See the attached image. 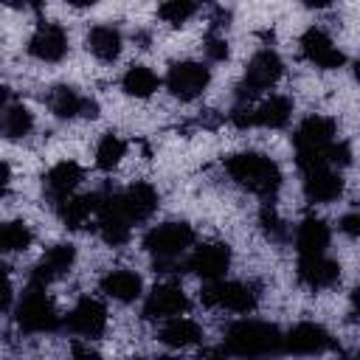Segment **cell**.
Segmentation results:
<instances>
[{
    "instance_id": "cell-1",
    "label": "cell",
    "mask_w": 360,
    "mask_h": 360,
    "mask_svg": "<svg viewBox=\"0 0 360 360\" xmlns=\"http://www.w3.org/2000/svg\"><path fill=\"white\" fill-rule=\"evenodd\" d=\"M225 172L236 186H242L245 191L262 200H273L276 191L281 188V169L267 155L259 152H239L225 158Z\"/></svg>"
},
{
    "instance_id": "cell-2",
    "label": "cell",
    "mask_w": 360,
    "mask_h": 360,
    "mask_svg": "<svg viewBox=\"0 0 360 360\" xmlns=\"http://www.w3.org/2000/svg\"><path fill=\"white\" fill-rule=\"evenodd\" d=\"M281 332L273 323L264 321H236L225 332V352L239 357H256V354H276L281 352Z\"/></svg>"
},
{
    "instance_id": "cell-3",
    "label": "cell",
    "mask_w": 360,
    "mask_h": 360,
    "mask_svg": "<svg viewBox=\"0 0 360 360\" xmlns=\"http://www.w3.org/2000/svg\"><path fill=\"white\" fill-rule=\"evenodd\" d=\"M200 301L205 307H217V309H231V312H253L259 304V287L256 284H245V281H222V278H211L202 292Z\"/></svg>"
},
{
    "instance_id": "cell-4",
    "label": "cell",
    "mask_w": 360,
    "mask_h": 360,
    "mask_svg": "<svg viewBox=\"0 0 360 360\" xmlns=\"http://www.w3.org/2000/svg\"><path fill=\"white\" fill-rule=\"evenodd\" d=\"M281 73H284V62H281V56H278L276 51L264 48V51L253 53V59H250L248 68H245V79H242L239 87H236V101H250V98H256L262 90L273 87V84L281 79Z\"/></svg>"
},
{
    "instance_id": "cell-5",
    "label": "cell",
    "mask_w": 360,
    "mask_h": 360,
    "mask_svg": "<svg viewBox=\"0 0 360 360\" xmlns=\"http://www.w3.org/2000/svg\"><path fill=\"white\" fill-rule=\"evenodd\" d=\"M59 312L45 295V287L28 284L20 307H17V326L22 332H53L59 329Z\"/></svg>"
},
{
    "instance_id": "cell-6",
    "label": "cell",
    "mask_w": 360,
    "mask_h": 360,
    "mask_svg": "<svg viewBox=\"0 0 360 360\" xmlns=\"http://www.w3.org/2000/svg\"><path fill=\"white\" fill-rule=\"evenodd\" d=\"M194 245V228L188 222H163L143 236V248L152 256H183Z\"/></svg>"
},
{
    "instance_id": "cell-7",
    "label": "cell",
    "mask_w": 360,
    "mask_h": 360,
    "mask_svg": "<svg viewBox=\"0 0 360 360\" xmlns=\"http://www.w3.org/2000/svg\"><path fill=\"white\" fill-rule=\"evenodd\" d=\"M211 73L202 62H174L166 73V87L180 101H194L208 87Z\"/></svg>"
},
{
    "instance_id": "cell-8",
    "label": "cell",
    "mask_w": 360,
    "mask_h": 360,
    "mask_svg": "<svg viewBox=\"0 0 360 360\" xmlns=\"http://www.w3.org/2000/svg\"><path fill=\"white\" fill-rule=\"evenodd\" d=\"M65 326H68V332H73V335H79V338H84V340L101 338L104 329H107V309H104L101 301L84 295V298L68 312Z\"/></svg>"
},
{
    "instance_id": "cell-9",
    "label": "cell",
    "mask_w": 360,
    "mask_h": 360,
    "mask_svg": "<svg viewBox=\"0 0 360 360\" xmlns=\"http://www.w3.org/2000/svg\"><path fill=\"white\" fill-rule=\"evenodd\" d=\"M188 309V295L177 284H158L143 301V321H166Z\"/></svg>"
},
{
    "instance_id": "cell-10",
    "label": "cell",
    "mask_w": 360,
    "mask_h": 360,
    "mask_svg": "<svg viewBox=\"0 0 360 360\" xmlns=\"http://www.w3.org/2000/svg\"><path fill=\"white\" fill-rule=\"evenodd\" d=\"M231 267V248L225 242H205L200 245L188 262H186V270L197 273L200 278L211 281V278H222L225 270Z\"/></svg>"
},
{
    "instance_id": "cell-11",
    "label": "cell",
    "mask_w": 360,
    "mask_h": 360,
    "mask_svg": "<svg viewBox=\"0 0 360 360\" xmlns=\"http://www.w3.org/2000/svg\"><path fill=\"white\" fill-rule=\"evenodd\" d=\"M332 335L321 326V323H298L292 326L284 338H281V349L284 352H292V354H321L326 349H332Z\"/></svg>"
},
{
    "instance_id": "cell-12",
    "label": "cell",
    "mask_w": 360,
    "mask_h": 360,
    "mask_svg": "<svg viewBox=\"0 0 360 360\" xmlns=\"http://www.w3.org/2000/svg\"><path fill=\"white\" fill-rule=\"evenodd\" d=\"M76 262V248L73 245H53L42 253V259L34 264V273H31V284H39V287H48L51 281L68 276V270L73 267Z\"/></svg>"
},
{
    "instance_id": "cell-13",
    "label": "cell",
    "mask_w": 360,
    "mask_h": 360,
    "mask_svg": "<svg viewBox=\"0 0 360 360\" xmlns=\"http://www.w3.org/2000/svg\"><path fill=\"white\" fill-rule=\"evenodd\" d=\"M28 53L39 62H59L68 53V34L56 22H39L28 39Z\"/></svg>"
},
{
    "instance_id": "cell-14",
    "label": "cell",
    "mask_w": 360,
    "mask_h": 360,
    "mask_svg": "<svg viewBox=\"0 0 360 360\" xmlns=\"http://www.w3.org/2000/svg\"><path fill=\"white\" fill-rule=\"evenodd\" d=\"M301 53L304 59H309L312 65L323 68V70H335L346 62V56L332 45L329 34L321 31V28H307L304 37H301Z\"/></svg>"
},
{
    "instance_id": "cell-15",
    "label": "cell",
    "mask_w": 360,
    "mask_h": 360,
    "mask_svg": "<svg viewBox=\"0 0 360 360\" xmlns=\"http://www.w3.org/2000/svg\"><path fill=\"white\" fill-rule=\"evenodd\" d=\"M82 177H84V169H82L79 163H73V160L56 163V166L42 177V191H45L48 202L59 205L65 197L73 194V188L82 183Z\"/></svg>"
},
{
    "instance_id": "cell-16",
    "label": "cell",
    "mask_w": 360,
    "mask_h": 360,
    "mask_svg": "<svg viewBox=\"0 0 360 360\" xmlns=\"http://www.w3.org/2000/svg\"><path fill=\"white\" fill-rule=\"evenodd\" d=\"M340 278V267L338 262L326 259L323 253H315V256H301L298 259V281L309 290H326V287H335Z\"/></svg>"
},
{
    "instance_id": "cell-17",
    "label": "cell",
    "mask_w": 360,
    "mask_h": 360,
    "mask_svg": "<svg viewBox=\"0 0 360 360\" xmlns=\"http://www.w3.org/2000/svg\"><path fill=\"white\" fill-rule=\"evenodd\" d=\"M304 194L309 202H332L343 194V177L332 166L304 172Z\"/></svg>"
},
{
    "instance_id": "cell-18",
    "label": "cell",
    "mask_w": 360,
    "mask_h": 360,
    "mask_svg": "<svg viewBox=\"0 0 360 360\" xmlns=\"http://www.w3.org/2000/svg\"><path fill=\"white\" fill-rule=\"evenodd\" d=\"M118 202L129 222H146L158 208V191L149 183H132L129 188L118 191Z\"/></svg>"
},
{
    "instance_id": "cell-19",
    "label": "cell",
    "mask_w": 360,
    "mask_h": 360,
    "mask_svg": "<svg viewBox=\"0 0 360 360\" xmlns=\"http://www.w3.org/2000/svg\"><path fill=\"white\" fill-rule=\"evenodd\" d=\"M335 141V121L326 115H309L301 121V127L292 135L295 152H307V149H323L326 143Z\"/></svg>"
},
{
    "instance_id": "cell-20",
    "label": "cell",
    "mask_w": 360,
    "mask_h": 360,
    "mask_svg": "<svg viewBox=\"0 0 360 360\" xmlns=\"http://www.w3.org/2000/svg\"><path fill=\"white\" fill-rule=\"evenodd\" d=\"M329 225L318 217H307L298 231H295V248H298V256H315V253H323L329 248Z\"/></svg>"
},
{
    "instance_id": "cell-21",
    "label": "cell",
    "mask_w": 360,
    "mask_h": 360,
    "mask_svg": "<svg viewBox=\"0 0 360 360\" xmlns=\"http://www.w3.org/2000/svg\"><path fill=\"white\" fill-rule=\"evenodd\" d=\"M141 290H143L141 276L132 273V270H124V267L110 270V273L101 278V292L110 295V298H115V301H121V304L135 301V298L141 295Z\"/></svg>"
},
{
    "instance_id": "cell-22",
    "label": "cell",
    "mask_w": 360,
    "mask_h": 360,
    "mask_svg": "<svg viewBox=\"0 0 360 360\" xmlns=\"http://www.w3.org/2000/svg\"><path fill=\"white\" fill-rule=\"evenodd\" d=\"M160 343L172 346V349H186V346H194L202 340V329L191 321V318H166V323L160 326Z\"/></svg>"
},
{
    "instance_id": "cell-23",
    "label": "cell",
    "mask_w": 360,
    "mask_h": 360,
    "mask_svg": "<svg viewBox=\"0 0 360 360\" xmlns=\"http://www.w3.org/2000/svg\"><path fill=\"white\" fill-rule=\"evenodd\" d=\"M56 214L65 228L79 231V228H84L90 214H96V194H70L56 205Z\"/></svg>"
},
{
    "instance_id": "cell-24",
    "label": "cell",
    "mask_w": 360,
    "mask_h": 360,
    "mask_svg": "<svg viewBox=\"0 0 360 360\" xmlns=\"http://www.w3.org/2000/svg\"><path fill=\"white\" fill-rule=\"evenodd\" d=\"M121 45H124V39L115 25H96L87 34V51L101 62H115L121 53Z\"/></svg>"
},
{
    "instance_id": "cell-25",
    "label": "cell",
    "mask_w": 360,
    "mask_h": 360,
    "mask_svg": "<svg viewBox=\"0 0 360 360\" xmlns=\"http://www.w3.org/2000/svg\"><path fill=\"white\" fill-rule=\"evenodd\" d=\"M34 129V112L22 104H6L0 110V138L20 141Z\"/></svg>"
},
{
    "instance_id": "cell-26",
    "label": "cell",
    "mask_w": 360,
    "mask_h": 360,
    "mask_svg": "<svg viewBox=\"0 0 360 360\" xmlns=\"http://www.w3.org/2000/svg\"><path fill=\"white\" fill-rule=\"evenodd\" d=\"M292 115V101L287 96H270L267 101H262L259 107H253V121L256 127H270V129H281L287 127Z\"/></svg>"
},
{
    "instance_id": "cell-27",
    "label": "cell",
    "mask_w": 360,
    "mask_h": 360,
    "mask_svg": "<svg viewBox=\"0 0 360 360\" xmlns=\"http://www.w3.org/2000/svg\"><path fill=\"white\" fill-rule=\"evenodd\" d=\"M82 101H84V96H79V93H76L73 87H68V84H56V87H51L48 96H45L48 110H51L56 118H62V121L79 118V115H82Z\"/></svg>"
},
{
    "instance_id": "cell-28",
    "label": "cell",
    "mask_w": 360,
    "mask_h": 360,
    "mask_svg": "<svg viewBox=\"0 0 360 360\" xmlns=\"http://www.w3.org/2000/svg\"><path fill=\"white\" fill-rule=\"evenodd\" d=\"M158 84H160V79H158L146 65H132V68L124 73V79H121L124 93H127V96H135V98H149V96L158 90Z\"/></svg>"
},
{
    "instance_id": "cell-29",
    "label": "cell",
    "mask_w": 360,
    "mask_h": 360,
    "mask_svg": "<svg viewBox=\"0 0 360 360\" xmlns=\"http://www.w3.org/2000/svg\"><path fill=\"white\" fill-rule=\"evenodd\" d=\"M31 242H34V233L22 219H11L0 225V253H20Z\"/></svg>"
},
{
    "instance_id": "cell-30",
    "label": "cell",
    "mask_w": 360,
    "mask_h": 360,
    "mask_svg": "<svg viewBox=\"0 0 360 360\" xmlns=\"http://www.w3.org/2000/svg\"><path fill=\"white\" fill-rule=\"evenodd\" d=\"M124 152H127L124 138L115 135V132H107V135H101V141H98V149H96V166H98L101 172H110V169H115V166L121 163Z\"/></svg>"
},
{
    "instance_id": "cell-31",
    "label": "cell",
    "mask_w": 360,
    "mask_h": 360,
    "mask_svg": "<svg viewBox=\"0 0 360 360\" xmlns=\"http://www.w3.org/2000/svg\"><path fill=\"white\" fill-rule=\"evenodd\" d=\"M259 225H262V233H264L270 242H276V245H284V242L290 239V228H287L284 219L276 214V208L270 205V200H264V205H262V211H259Z\"/></svg>"
},
{
    "instance_id": "cell-32",
    "label": "cell",
    "mask_w": 360,
    "mask_h": 360,
    "mask_svg": "<svg viewBox=\"0 0 360 360\" xmlns=\"http://www.w3.org/2000/svg\"><path fill=\"white\" fill-rule=\"evenodd\" d=\"M197 14V0H166L158 8V17L169 25H183Z\"/></svg>"
},
{
    "instance_id": "cell-33",
    "label": "cell",
    "mask_w": 360,
    "mask_h": 360,
    "mask_svg": "<svg viewBox=\"0 0 360 360\" xmlns=\"http://www.w3.org/2000/svg\"><path fill=\"white\" fill-rule=\"evenodd\" d=\"M202 48H205V56H208L211 62H225V59H228V42H225V37H222L219 31H214V28L205 34Z\"/></svg>"
},
{
    "instance_id": "cell-34",
    "label": "cell",
    "mask_w": 360,
    "mask_h": 360,
    "mask_svg": "<svg viewBox=\"0 0 360 360\" xmlns=\"http://www.w3.org/2000/svg\"><path fill=\"white\" fill-rule=\"evenodd\" d=\"M228 118H231V124L233 127H239V129H248V127H256V121H253V107H250V101H236V107L228 112Z\"/></svg>"
},
{
    "instance_id": "cell-35",
    "label": "cell",
    "mask_w": 360,
    "mask_h": 360,
    "mask_svg": "<svg viewBox=\"0 0 360 360\" xmlns=\"http://www.w3.org/2000/svg\"><path fill=\"white\" fill-rule=\"evenodd\" d=\"M352 163V146L346 141L329 143V166H349Z\"/></svg>"
},
{
    "instance_id": "cell-36",
    "label": "cell",
    "mask_w": 360,
    "mask_h": 360,
    "mask_svg": "<svg viewBox=\"0 0 360 360\" xmlns=\"http://www.w3.org/2000/svg\"><path fill=\"white\" fill-rule=\"evenodd\" d=\"M340 231H343L346 236H352V239H354V236L360 233V214H357V211L346 214V217L340 219Z\"/></svg>"
},
{
    "instance_id": "cell-37",
    "label": "cell",
    "mask_w": 360,
    "mask_h": 360,
    "mask_svg": "<svg viewBox=\"0 0 360 360\" xmlns=\"http://www.w3.org/2000/svg\"><path fill=\"white\" fill-rule=\"evenodd\" d=\"M79 118H98V101L84 96V101H82V115H79Z\"/></svg>"
},
{
    "instance_id": "cell-38",
    "label": "cell",
    "mask_w": 360,
    "mask_h": 360,
    "mask_svg": "<svg viewBox=\"0 0 360 360\" xmlns=\"http://www.w3.org/2000/svg\"><path fill=\"white\" fill-rule=\"evenodd\" d=\"M11 298H14L11 284H8V281H6V284H0V312H6V309L11 307Z\"/></svg>"
},
{
    "instance_id": "cell-39",
    "label": "cell",
    "mask_w": 360,
    "mask_h": 360,
    "mask_svg": "<svg viewBox=\"0 0 360 360\" xmlns=\"http://www.w3.org/2000/svg\"><path fill=\"white\" fill-rule=\"evenodd\" d=\"M8 180H11V169H8V163L0 160V194L8 188Z\"/></svg>"
},
{
    "instance_id": "cell-40",
    "label": "cell",
    "mask_w": 360,
    "mask_h": 360,
    "mask_svg": "<svg viewBox=\"0 0 360 360\" xmlns=\"http://www.w3.org/2000/svg\"><path fill=\"white\" fill-rule=\"evenodd\" d=\"M307 8H329L335 0H301Z\"/></svg>"
},
{
    "instance_id": "cell-41",
    "label": "cell",
    "mask_w": 360,
    "mask_h": 360,
    "mask_svg": "<svg viewBox=\"0 0 360 360\" xmlns=\"http://www.w3.org/2000/svg\"><path fill=\"white\" fill-rule=\"evenodd\" d=\"M73 354H79V357H98V352H93L87 346H73Z\"/></svg>"
},
{
    "instance_id": "cell-42",
    "label": "cell",
    "mask_w": 360,
    "mask_h": 360,
    "mask_svg": "<svg viewBox=\"0 0 360 360\" xmlns=\"http://www.w3.org/2000/svg\"><path fill=\"white\" fill-rule=\"evenodd\" d=\"M8 101H11V90H8V87H3V84H0V110H3V107H6V104H8Z\"/></svg>"
},
{
    "instance_id": "cell-43",
    "label": "cell",
    "mask_w": 360,
    "mask_h": 360,
    "mask_svg": "<svg viewBox=\"0 0 360 360\" xmlns=\"http://www.w3.org/2000/svg\"><path fill=\"white\" fill-rule=\"evenodd\" d=\"M70 6H76V8H87V6H93L96 0H68Z\"/></svg>"
},
{
    "instance_id": "cell-44",
    "label": "cell",
    "mask_w": 360,
    "mask_h": 360,
    "mask_svg": "<svg viewBox=\"0 0 360 360\" xmlns=\"http://www.w3.org/2000/svg\"><path fill=\"white\" fill-rule=\"evenodd\" d=\"M22 3H25V6H31V8H39L45 0H22Z\"/></svg>"
},
{
    "instance_id": "cell-45",
    "label": "cell",
    "mask_w": 360,
    "mask_h": 360,
    "mask_svg": "<svg viewBox=\"0 0 360 360\" xmlns=\"http://www.w3.org/2000/svg\"><path fill=\"white\" fill-rule=\"evenodd\" d=\"M8 281V276H6V264L0 262V284H6Z\"/></svg>"
}]
</instances>
